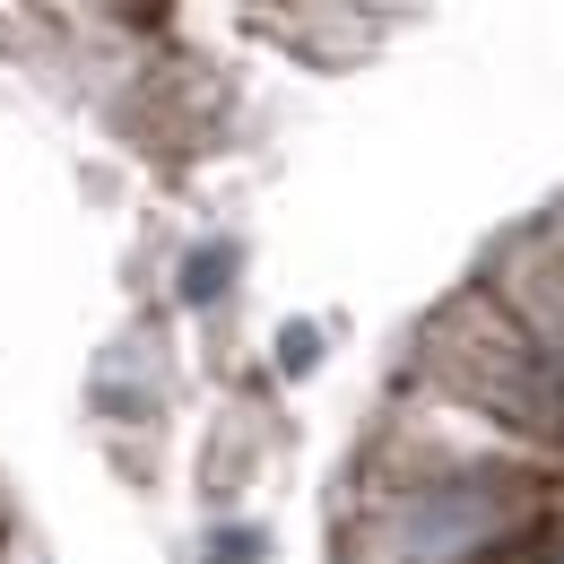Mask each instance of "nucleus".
<instances>
[{"label":"nucleus","instance_id":"1","mask_svg":"<svg viewBox=\"0 0 564 564\" xmlns=\"http://www.w3.org/2000/svg\"><path fill=\"white\" fill-rule=\"evenodd\" d=\"M409 391H434L530 452H564V365H547L503 322L487 286H460L452 304H434L417 356H409Z\"/></svg>","mask_w":564,"mask_h":564},{"label":"nucleus","instance_id":"2","mask_svg":"<svg viewBox=\"0 0 564 564\" xmlns=\"http://www.w3.org/2000/svg\"><path fill=\"white\" fill-rule=\"evenodd\" d=\"M556 521V469H495L460 487L348 503L339 564H478Z\"/></svg>","mask_w":564,"mask_h":564},{"label":"nucleus","instance_id":"3","mask_svg":"<svg viewBox=\"0 0 564 564\" xmlns=\"http://www.w3.org/2000/svg\"><path fill=\"white\" fill-rule=\"evenodd\" d=\"M478 286L503 304V322L547 356V365H564V261L547 252V235H539V226H530L521 243H503V252H495V270Z\"/></svg>","mask_w":564,"mask_h":564},{"label":"nucleus","instance_id":"4","mask_svg":"<svg viewBox=\"0 0 564 564\" xmlns=\"http://www.w3.org/2000/svg\"><path fill=\"white\" fill-rule=\"evenodd\" d=\"M200 252H209V261H200V270H183V286H192V295H217L235 261H226V243H200Z\"/></svg>","mask_w":564,"mask_h":564},{"label":"nucleus","instance_id":"5","mask_svg":"<svg viewBox=\"0 0 564 564\" xmlns=\"http://www.w3.org/2000/svg\"><path fill=\"white\" fill-rule=\"evenodd\" d=\"M539 235H547V252L564 261V209H556V217H539Z\"/></svg>","mask_w":564,"mask_h":564},{"label":"nucleus","instance_id":"6","mask_svg":"<svg viewBox=\"0 0 564 564\" xmlns=\"http://www.w3.org/2000/svg\"><path fill=\"white\" fill-rule=\"evenodd\" d=\"M0 547H9V512H0Z\"/></svg>","mask_w":564,"mask_h":564}]
</instances>
